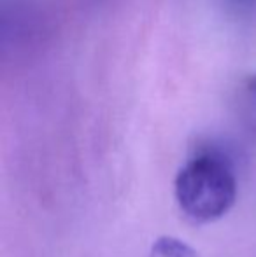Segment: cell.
Listing matches in <instances>:
<instances>
[{
    "mask_svg": "<svg viewBox=\"0 0 256 257\" xmlns=\"http://www.w3.org/2000/svg\"><path fill=\"white\" fill-rule=\"evenodd\" d=\"M176 200L181 212L195 224L221 219L237 198V179L226 156L204 151L185 163L176 177Z\"/></svg>",
    "mask_w": 256,
    "mask_h": 257,
    "instance_id": "6da1fadb",
    "label": "cell"
},
{
    "mask_svg": "<svg viewBox=\"0 0 256 257\" xmlns=\"http://www.w3.org/2000/svg\"><path fill=\"white\" fill-rule=\"evenodd\" d=\"M149 257H200L195 248L176 236H160L151 245Z\"/></svg>",
    "mask_w": 256,
    "mask_h": 257,
    "instance_id": "7a4b0ae2",
    "label": "cell"
},
{
    "mask_svg": "<svg viewBox=\"0 0 256 257\" xmlns=\"http://www.w3.org/2000/svg\"><path fill=\"white\" fill-rule=\"evenodd\" d=\"M246 88H247V93H249L251 96H254V98H256V75H253V77L247 79Z\"/></svg>",
    "mask_w": 256,
    "mask_h": 257,
    "instance_id": "3957f363",
    "label": "cell"
},
{
    "mask_svg": "<svg viewBox=\"0 0 256 257\" xmlns=\"http://www.w3.org/2000/svg\"><path fill=\"white\" fill-rule=\"evenodd\" d=\"M237 2H240V4H249V2H253V0H237Z\"/></svg>",
    "mask_w": 256,
    "mask_h": 257,
    "instance_id": "277c9868",
    "label": "cell"
}]
</instances>
